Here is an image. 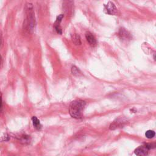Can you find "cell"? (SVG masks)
<instances>
[{"label":"cell","instance_id":"obj_2","mask_svg":"<svg viewBox=\"0 0 156 156\" xmlns=\"http://www.w3.org/2000/svg\"><path fill=\"white\" fill-rule=\"evenodd\" d=\"M26 19L23 23V27L25 30L32 31L35 27V18L32 5L28 3L26 5Z\"/></svg>","mask_w":156,"mask_h":156},{"label":"cell","instance_id":"obj_16","mask_svg":"<svg viewBox=\"0 0 156 156\" xmlns=\"http://www.w3.org/2000/svg\"><path fill=\"white\" fill-rule=\"evenodd\" d=\"M3 101H2V92L0 91V113L2 112V108H3Z\"/></svg>","mask_w":156,"mask_h":156},{"label":"cell","instance_id":"obj_4","mask_svg":"<svg viewBox=\"0 0 156 156\" xmlns=\"http://www.w3.org/2000/svg\"><path fill=\"white\" fill-rule=\"evenodd\" d=\"M104 12L111 15H115L117 13V8L113 2H109L107 5H104Z\"/></svg>","mask_w":156,"mask_h":156},{"label":"cell","instance_id":"obj_14","mask_svg":"<svg viewBox=\"0 0 156 156\" xmlns=\"http://www.w3.org/2000/svg\"><path fill=\"white\" fill-rule=\"evenodd\" d=\"M10 140V137L8 134H5L2 137V138L0 139V140L1 141H9Z\"/></svg>","mask_w":156,"mask_h":156},{"label":"cell","instance_id":"obj_11","mask_svg":"<svg viewBox=\"0 0 156 156\" xmlns=\"http://www.w3.org/2000/svg\"><path fill=\"white\" fill-rule=\"evenodd\" d=\"M71 73H72V74L73 75L76 76H81L82 75V73H81V70L78 68L75 67V66L72 67V68H71Z\"/></svg>","mask_w":156,"mask_h":156},{"label":"cell","instance_id":"obj_8","mask_svg":"<svg viewBox=\"0 0 156 156\" xmlns=\"http://www.w3.org/2000/svg\"><path fill=\"white\" fill-rule=\"evenodd\" d=\"M15 137L16 138H17L21 143L24 144H28L31 143V137L26 134L20 135H18L17 137Z\"/></svg>","mask_w":156,"mask_h":156},{"label":"cell","instance_id":"obj_9","mask_svg":"<svg viewBox=\"0 0 156 156\" xmlns=\"http://www.w3.org/2000/svg\"><path fill=\"white\" fill-rule=\"evenodd\" d=\"M85 38L87 39V41L91 46H95L96 45V38L91 32H87L85 33Z\"/></svg>","mask_w":156,"mask_h":156},{"label":"cell","instance_id":"obj_1","mask_svg":"<svg viewBox=\"0 0 156 156\" xmlns=\"http://www.w3.org/2000/svg\"><path fill=\"white\" fill-rule=\"evenodd\" d=\"M85 105V101L82 99H76L72 101L69 107V112L71 117L76 119L82 118Z\"/></svg>","mask_w":156,"mask_h":156},{"label":"cell","instance_id":"obj_13","mask_svg":"<svg viewBox=\"0 0 156 156\" xmlns=\"http://www.w3.org/2000/svg\"><path fill=\"white\" fill-rule=\"evenodd\" d=\"M155 132L152 130H148L145 132V136L146 138L151 139L154 138V137L155 136Z\"/></svg>","mask_w":156,"mask_h":156},{"label":"cell","instance_id":"obj_12","mask_svg":"<svg viewBox=\"0 0 156 156\" xmlns=\"http://www.w3.org/2000/svg\"><path fill=\"white\" fill-rule=\"evenodd\" d=\"M72 40L75 45H81V38H80L79 35H78V34H75L74 35H73Z\"/></svg>","mask_w":156,"mask_h":156},{"label":"cell","instance_id":"obj_3","mask_svg":"<svg viewBox=\"0 0 156 156\" xmlns=\"http://www.w3.org/2000/svg\"><path fill=\"white\" fill-rule=\"evenodd\" d=\"M150 149L151 148L149 144H145L136 148L134 152L137 156H148L149 155Z\"/></svg>","mask_w":156,"mask_h":156},{"label":"cell","instance_id":"obj_15","mask_svg":"<svg viewBox=\"0 0 156 156\" xmlns=\"http://www.w3.org/2000/svg\"><path fill=\"white\" fill-rule=\"evenodd\" d=\"M3 46V34L2 31L0 30V49H2Z\"/></svg>","mask_w":156,"mask_h":156},{"label":"cell","instance_id":"obj_17","mask_svg":"<svg viewBox=\"0 0 156 156\" xmlns=\"http://www.w3.org/2000/svg\"><path fill=\"white\" fill-rule=\"evenodd\" d=\"M2 63H3V58H2V55H0V67H1V66L2 65Z\"/></svg>","mask_w":156,"mask_h":156},{"label":"cell","instance_id":"obj_7","mask_svg":"<svg viewBox=\"0 0 156 156\" xmlns=\"http://www.w3.org/2000/svg\"><path fill=\"white\" fill-rule=\"evenodd\" d=\"M118 36L123 40H128L131 39V35L129 32L124 28H120L118 32Z\"/></svg>","mask_w":156,"mask_h":156},{"label":"cell","instance_id":"obj_10","mask_svg":"<svg viewBox=\"0 0 156 156\" xmlns=\"http://www.w3.org/2000/svg\"><path fill=\"white\" fill-rule=\"evenodd\" d=\"M32 121L34 127L37 130H40L41 129V124L40 123V121L36 117H33L32 118Z\"/></svg>","mask_w":156,"mask_h":156},{"label":"cell","instance_id":"obj_6","mask_svg":"<svg viewBox=\"0 0 156 156\" xmlns=\"http://www.w3.org/2000/svg\"><path fill=\"white\" fill-rule=\"evenodd\" d=\"M64 15L63 14H60L59 15L57 18H56V20L54 23V26H55V30L56 31V32L59 34H62V29H61V23L64 18Z\"/></svg>","mask_w":156,"mask_h":156},{"label":"cell","instance_id":"obj_5","mask_svg":"<svg viewBox=\"0 0 156 156\" xmlns=\"http://www.w3.org/2000/svg\"><path fill=\"white\" fill-rule=\"evenodd\" d=\"M127 123V120L124 118H119L116 119L110 126L111 130H115L120 128L125 125Z\"/></svg>","mask_w":156,"mask_h":156}]
</instances>
